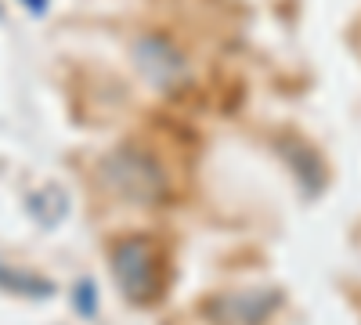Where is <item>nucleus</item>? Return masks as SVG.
I'll use <instances>...</instances> for the list:
<instances>
[{
  "label": "nucleus",
  "instance_id": "obj_1",
  "mask_svg": "<svg viewBox=\"0 0 361 325\" xmlns=\"http://www.w3.org/2000/svg\"><path fill=\"white\" fill-rule=\"evenodd\" d=\"M116 286L123 293V300L134 307H148L163 297V264L152 250V239L145 235H127L119 239L109 253Z\"/></svg>",
  "mask_w": 361,
  "mask_h": 325
},
{
  "label": "nucleus",
  "instance_id": "obj_2",
  "mask_svg": "<svg viewBox=\"0 0 361 325\" xmlns=\"http://www.w3.org/2000/svg\"><path fill=\"white\" fill-rule=\"evenodd\" d=\"M98 177L109 192L123 195L130 202H141V206H156L170 195L163 166L141 149H116L112 156L102 159Z\"/></svg>",
  "mask_w": 361,
  "mask_h": 325
},
{
  "label": "nucleus",
  "instance_id": "obj_3",
  "mask_svg": "<svg viewBox=\"0 0 361 325\" xmlns=\"http://www.w3.org/2000/svg\"><path fill=\"white\" fill-rule=\"evenodd\" d=\"M134 66L145 83H152L156 91H177L188 83V62L166 37H141L134 44Z\"/></svg>",
  "mask_w": 361,
  "mask_h": 325
},
{
  "label": "nucleus",
  "instance_id": "obj_4",
  "mask_svg": "<svg viewBox=\"0 0 361 325\" xmlns=\"http://www.w3.org/2000/svg\"><path fill=\"white\" fill-rule=\"evenodd\" d=\"M279 307H282L279 289H246V293H231V297L209 300L206 318L217 325H264Z\"/></svg>",
  "mask_w": 361,
  "mask_h": 325
},
{
  "label": "nucleus",
  "instance_id": "obj_5",
  "mask_svg": "<svg viewBox=\"0 0 361 325\" xmlns=\"http://www.w3.org/2000/svg\"><path fill=\"white\" fill-rule=\"evenodd\" d=\"M0 289L15 293V297H29V300H44L54 293V286L33 271H22V268H11V264L0 260Z\"/></svg>",
  "mask_w": 361,
  "mask_h": 325
},
{
  "label": "nucleus",
  "instance_id": "obj_6",
  "mask_svg": "<svg viewBox=\"0 0 361 325\" xmlns=\"http://www.w3.org/2000/svg\"><path fill=\"white\" fill-rule=\"evenodd\" d=\"M73 307L80 318H94L98 314V286L94 278H76L73 286Z\"/></svg>",
  "mask_w": 361,
  "mask_h": 325
},
{
  "label": "nucleus",
  "instance_id": "obj_7",
  "mask_svg": "<svg viewBox=\"0 0 361 325\" xmlns=\"http://www.w3.org/2000/svg\"><path fill=\"white\" fill-rule=\"evenodd\" d=\"M25 4H33V11H44V8H47V0H25Z\"/></svg>",
  "mask_w": 361,
  "mask_h": 325
}]
</instances>
